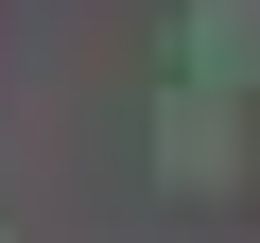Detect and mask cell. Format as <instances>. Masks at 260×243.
I'll list each match as a JSON object with an SVG mask.
<instances>
[{
  "label": "cell",
  "mask_w": 260,
  "mask_h": 243,
  "mask_svg": "<svg viewBox=\"0 0 260 243\" xmlns=\"http://www.w3.org/2000/svg\"><path fill=\"white\" fill-rule=\"evenodd\" d=\"M156 174H174V191H225V174H243V104H225V87H174V122H156Z\"/></svg>",
  "instance_id": "1"
},
{
  "label": "cell",
  "mask_w": 260,
  "mask_h": 243,
  "mask_svg": "<svg viewBox=\"0 0 260 243\" xmlns=\"http://www.w3.org/2000/svg\"><path fill=\"white\" fill-rule=\"evenodd\" d=\"M243 52H260V0H191V70H208V87H225V70H243Z\"/></svg>",
  "instance_id": "2"
}]
</instances>
